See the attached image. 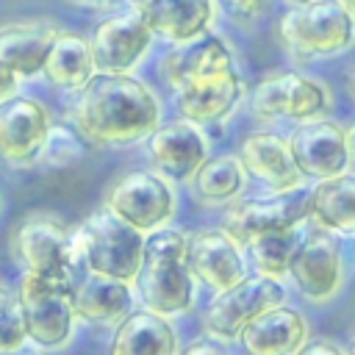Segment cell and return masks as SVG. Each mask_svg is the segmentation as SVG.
I'll use <instances>...</instances> for the list:
<instances>
[{
    "mask_svg": "<svg viewBox=\"0 0 355 355\" xmlns=\"http://www.w3.org/2000/svg\"><path fill=\"white\" fill-rule=\"evenodd\" d=\"M288 3H311V0H288Z\"/></svg>",
    "mask_w": 355,
    "mask_h": 355,
    "instance_id": "40",
    "label": "cell"
},
{
    "mask_svg": "<svg viewBox=\"0 0 355 355\" xmlns=\"http://www.w3.org/2000/svg\"><path fill=\"white\" fill-rule=\"evenodd\" d=\"M239 158L250 178H255L266 191H291L302 189L305 178L300 175L288 139L275 130H252L239 144Z\"/></svg>",
    "mask_w": 355,
    "mask_h": 355,
    "instance_id": "20",
    "label": "cell"
},
{
    "mask_svg": "<svg viewBox=\"0 0 355 355\" xmlns=\"http://www.w3.org/2000/svg\"><path fill=\"white\" fill-rule=\"evenodd\" d=\"M53 119L42 100L14 94L0 103V158L17 169L36 166L50 136Z\"/></svg>",
    "mask_w": 355,
    "mask_h": 355,
    "instance_id": "14",
    "label": "cell"
},
{
    "mask_svg": "<svg viewBox=\"0 0 355 355\" xmlns=\"http://www.w3.org/2000/svg\"><path fill=\"white\" fill-rule=\"evenodd\" d=\"M97 72L92 44L86 36L75 31H58V36L50 44V53L42 67V78L58 89V92H78L89 83V78Z\"/></svg>",
    "mask_w": 355,
    "mask_h": 355,
    "instance_id": "25",
    "label": "cell"
},
{
    "mask_svg": "<svg viewBox=\"0 0 355 355\" xmlns=\"http://www.w3.org/2000/svg\"><path fill=\"white\" fill-rule=\"evenodd\" d=\"M302 241V227L263 233L244 244L247 263L255 269V275H266L275 280H283L288 275V266L294 261V252Z\"/></svg>",
    "mask_w": 355,
    "mask_h": 355,
    "instance_id": "27",
    "label": "cell"
},
{
    "mask_svg": "<svg viewBox=\"0 0 355 355\" xmlns=\"http://www.w3.org/2000/svg\"><path fill=\"white\" fill-rule=\"evenodd\" d=\"M69 3L86 6V8H111V6H116V3H122V0H69Z\"/></svg>",
    "mask_w": 355,
    "mask_h": 355,
    "instance_id": "34",
    "label": "cell"
},
{
    "mask_svg": "<svg viewBox=\"0 0 355 355\" xmlns=\"http://www.w3.org/2000/svg\"><path fill=\"white\" fill-rule=\"evenodd\" d=\"M347 349H349V355H355V333H352V341H349V347H347Z\"/></svg>",
    "mask_w": 355,
    "mask_h": 355,
    "instance_id": "39",
    "label": "cell"
},
{
    "mask_svg": "<svg viewBox=\"0 0 355 355\" xmlns=\"http://www.w3.org/2000/svg\"><path fill=\"white\" fill-rule=\"evenodd\" d=\"M105 208L147 236L175 216V191L153 169H128L105 191Z\"/></svg>",
    "mask_w": 355,
    "mask_h": 355,
    "instance_id": "10",
    "label": "cell"
},
{
    "mask_svg": "<svg viewBox=\"0 0 355 355\" xmlns=\"http://www.w3.org/2000/svg\"><path fill=\"white\" fill-rule=\"evenodd\" d=\"M153 42L155 33L133 6L114 8L111 14H105L94 25L89 39L97 72L108 75H130L144 61Z\"/></svg>",
    "mask_w": 355,
    "mask_h": 355,
    "instance_id": "12",
    "label": "cell"
},
{
    "mask_svg": "<svg viewBox=\"0 0 355 355\" xmlns=\"http://www.w3.org/2000/svg\"><path fill=\"white\" fill-rule=\"evenodd\" d=\"M72 244L78 263L86 272L133 283L141 266L144 233L133 230L103 205L72 230Z\"/></svg>",
    "mask_w": 355,
    "mask_h": 355,
    "instance_id": "5",
    "label": "cell"
},
{
    "mask_svg": "<svg viewBox=\"0 0 355 355\" xmlns=\"http://www.w3.org/2000/svg\"><path fill=\"white\" fill-rule=\"evenodd\" d=\"M247 178L250 175L239 155H208L189 183L200 202L225 205V202H236L241 197Z\"/></svg>",
    "mask_w": 355,
    "mask_h": 355,
    "instance_id": "26",
    "label": "cell"
},
{
    "mask_svg": "<svg viewBox=\"0 0 355 355\" xmlns=\"http://www.w3.org/2000/svg\"><path fill=\"white\" fill-rule=\"evenodd\" d=\"M347 150H349V169L355 172V122L347 128Z\"/></svg>",
    "mask_w": 355,
    "mask_h": 355,
    "instance_id": "35",
    "label": "cell"
},
{
    "mask_svg": "<svg viewBox=\"0 0 355 355\" xmlns=\"http://www.w3.org/2000/svg\"><path fill=\"white\" fill-rule=\"evenodd\" d=\"M83 150H86V139L78 130L64 128V125H53L39 164L42 166H69V164L83 158Z\"/></svg>",
    "mask_w": 355,
    "mask_h": 355,
    "instance_id": "28",
    "label": "cell"
},
{
    "mask_svg": "<svg viewBox=\"0 0 355 355\" xmlns=\"http://www.w3.org/2000/svg\"><path fill=\"white\" fill-rule=\"evenodd\" d=\"M58 31L61 25L55 19H14L0 25V64L19 80L42 75Z\"/></svg>",
    "mask_w": 355,
    "mask_h": 355,
    "instance_id": "21",
    "label": "cell"
},
{
    "mask_svg": "<svg viewBox=\"0 0 355 355\" xmlns=\"http://www.w3.org/2000/svg\"><path fill=\"white\" fill-rule=\"evenodd\" d=\"M186 247L189 233L169 225L144 236L141 266L133 277V294L141 308L166 319L191 311L197 280L186 263Z\"/></svg>",
    "mask_w": 355,
    "mask_h": 355,
    "instance_id": "3",
    "label": "cell"
},
{
    "mask_svg": "<svg viewBox=\"0 0 355 355\" xmlns=\"http://www.w3.org/2000/svg\"><path fill=\"white\" fill-rule=\"evenodd\" d=\"M136 294L130 283L114 280L105 275H86L72 286V311L75 319L92 327L119 324L133 311Z\"/></svg>",
    "mask_w": 355,
    "mask_h": 355,
    "instance_id": "22",
    "label": "cell"
},
{
    "mask_svg": "<svg viewBox=\"0 0 355 355\" xmlns=\"http://www.w3.org/2000/svg\"><path fill=\"white\" fill-rule=\"evenodd\" d=\"M128 6L166 44H186L211 33L219 17V0H128Z\"/></svg>",
    "mask_w": 355,
    "mask_h": 355,
    "instance_id": "18",
    "label": "cell"
},
{
    "mask_svg": "<svg viewBox=\"0 0 355 355\" xmlns=\"http://www.w3.org/2000/svg\"><path fill=\"white\" fill-rule=\"evenodd\" d=\"M280 302H286V288L280 280L266 275H247L236 286L211 297L202 311V333L222 344L236 341L244 324Z\"/></svg>",
    "mask_w": 355,
    "mask_h": 355,
    "instance_id": "9",
    "label": "cell"
},
{
    "mask_svg": "<svg viewBox=\"0 0 355 355\" xmlns=\"http://www.w3.org/2000/svg\"><path fill=\"white\" fill-rule=\"evenodd\" d=\"M308 222V189H291V191H266L247 200H236L225 214V230L244 247L247 241L302 227Z\"/></svg>",
    "mask_w": 355,
    "mask_h": 355,
    "instance_id": "13",
    "label": "cell"
},
{
    "mask_svg": "<svg viewBox=\"0 0 355 355\" xmlns=\"http://www.w3.org/2000/svg\"><path fill=\"white\" fill-rule=\"evenodd\" d=\"M161 80L183 119L205 128L230 119L247 97L233 44L219 33L175 44L161 58Z\"/></svg>",
    "mask_w": 355,
    "mask_h": 355,
    "instance_id": "1",
    "label": "cell"
},
{
    "mask_svg": "<svg viewBox=\"0 0 355 355\" xmlns=\"http://www.w3.org/2000/svg\"><path fill=\"white\" fill-rule=\"evenodd\" d=\"M69 119L75 130L94 144H133L161 125V100L141 78L94 72L75 92Z\"/></svg>",
    "mask_w": 355,
    "mask_h": 355,
    "instance_id": "2",
    "label": "cell"
},
{
    "mask_svg": "<svg viewBox=\"0 0 355 355\" xmlns=\"http://www.w3.org/2000/svg\"><path fill=\"white\" fill-rule=\"evenodd\" d=\"M275 31L280 47L297 64L338 58L355 47V17L338 0L288 3Z\"/></svg>",
    "mask_w": 355,
    "mask_h": 355,
    "instance_id": "4",
    "label": "cell"
},
{
    "mask_svg": "<svg viewBox=\"0 0 355 355\" xmlns=\"http://www.w3.org/2000/svg\"><path fill=\"white\" fill-rule=\"evenodd\" d=\"M288 280L297 294L313 305H324L338 297L347 280V258L341 250V239L319 227L305 230L288 266Z\"/></svg>",
    "mask_w": 355,
    "mask_h": 355,
    "instance_id": "11",
    "label": "cell"
},
{
    "mask_svg": "<svg viewBox=\"0 0 355 355\" xmlns=\"http://www.w3.org/2000/svg\"><path fill=\"white\" fill-rule=\"evenodd\" d=\"M186 263L194 280L208 286L214 294L244 280L250 269L244 247L225 227H205V230L189 233Z\"/></svg>",
    "mask_w": 355,
    "mask_h": 355,
    "instance_id": "17",
    "label": "cell"
},
{
    "mask_svg": "<svg viewBox=\"0 0 355 355\" xmlns=\"http://www.w3.org/2000/svg\"><path fill=\"white\" fill-rule=\"evenodd\" d=\"M338 3H341V6H344V8H347L352 17H355V0H338Z\"/></svg>",
    "mask_w": 355,
    "mask_h": 355,
    "instance_id": "38",
    "label": "cell"
},
{
    "mask_svg": "<svg viewBox=\"0 0 355 355\" xmlns=\"http://www.w3.org/2000/svg\"><path fill=\"white\" fill-rule=\"evenodd\" d=\"M0 205H3V197H0Z\"/></svg>",
    "mask_w": 355,
    "mask_h": 355,
    "instance_id": "41",
    "label": "cell"
},
{
    "mask_svg": "<svg viewBox=\"0 0 355 355\" xmlns=\"http://www.w3.org/2000/svg\"><path fill=\"white\" fill-rule=\"evenodd\" d=\"M17 302L25 322V336L36 349H58L72 338L75 330V311H72V288L36 277L22 275L17 283Z\"/></svg>",
    "mask_w": 355,
    "mask_h": 355,
    "instance_id": "8",
    "label": "cell"
},
{
    "mask_svg": "<svg viewBox=\"0 0 355 355\" xmlns=\"http://www.w3.org/2000/svg\"><path fill=\"white\" fill-rule=\"evenodd\" d=\"M0 355H42L36 347H11V349H0Z\"/></svg>",
    "mask_w": 355,
    "mask_h": 355,
    "instance_id": "36",
    "label": "cell"
},
{
    "mask_svg": "<svg viewBox=\"0 0 355 355\" xmlns=\"http://www.w3.org/2000/svg\"><path fill=\"white\" fill-rule=\"evenodd\" d=\"M286 139L291 158L305 180H327L349 169L347 128L327 116L300 122Z\"/></svg>",
    "mask_w": 355,
    "mask_h": 355,
    "instance_id": "15",
    "label": "cell"
},
{
    "mask_svg": "<svg viewBox=\"0 0 355 355\" xmlns=\"http://www.w3.org/2000/svg\"><path fill=\"white\" fill-rule=\"evenodd\" d=\"M219 6L241 25H250L255 19H261L266 14V8L272 6V0H219Z\"/></svg>",
    "mask_w": 355,
    "mask_h": 355,
    "instance_id": "30",
    "label": "cell"
},
{
    "mask_svg": "<svg viewBox=\"0 0 355 355\" xmlns=\"http://www.w3.org/2000/svg\"><path fill=\"white\" fill-rule=\"evenodd\" d=\"M147 158L153 164V172L172 183H189L200 164L208 158V139L200 125L189 119H172L161 122L147 139Z\"/></svg>",
    "mask_w": 355,
    "mask_h": 355,
    "instance_id": "16",
    "label": "cell"
},
{
    "mask_svg": "<svg viewBox=\"0 0 355 355\" xmlns=\"http://www.w3.org/2000/svg\"><path fill=\"white\" fill-rule=\"evenodd\" d=\"M19 83H22V80L0 64V103H6L8 97H14V94L19 92Z\"/></svg>",
    "mask_w": 355,
    "mask_h": 355,
    "instance_id": "33",
    "label": "cell"
},
{
    "mask_svg": "<svg viewBox=\"0 0 355 355\" xmlns=\"http://www.w3.org/2000/svg\"><path fill=\"white\" fill-rule=\"evenodd\" d=\"M297 355H349V349H344L336 338L322 336V338H308Z\"/></svg>",
    "mask_w": 355,
    "mask_h": 355,
    "instance_id": "31",
    "label": "cell"
},
{
    "mask_svg": "<svg viewBox=\"0 0 355 355\" xmlns=\"http://www.w3.org/2000/svg\"><path fill=\"white\" fill-rule=\"evenodd\" d=\"M308 338L311 324L305 313L288 302H280L244 324L236 341L241 344L244 355H297Z\"/></svg>",
    "mask_w": 355,
    "mask_h": 355,
    "instance_id": "19",
    "label": "cell"
},
{
    "mask_svg": "<svg viewBox=\"0 0 355 355\" xmlns=\"http://www.w3.org/2000/svg\"><path fill=\"white\" fill-rule=\"evenodd\" d=\"M333 89L327 80L300 72V69H280L269 72L250 89V111L263 122H311L324 119L333 111Z\"/></svg>",
    "mask_w": 355,
    "mask_h": 355,
    "instance_id": "7",
    "label": "cell"
},
{
    "mask_svg": "<svg viewBox=\"0 0 355 355\" xmlns=\"http://www.w3.org/2000/svg\"><path fill=\"white\" fill-rule=\"evenodd\" d=\"M11 250L17 263L36 277L61 283V286H75L80 280L78 269V255L72 244V230L53 214H31L19 219L11 236Z\"/></svg>",
    "mask_w": 355,
    "mask_h": 355,
    "instance_id": "6",
    "label": "cell"
},
{
    "mask_svg": "<svg viewBox=\"0 0 355 355\" xmlns=\"http://www.w3.org/2000/svg\"><path fill=\"white\" fill-rule=\"evenodd\" d=\"M347 83H349V94L355 97V64H352V69H349V75H347Z\"/></svg>",
    "mask_w": 355,
    "mask_h": 355,
    "instance_id": "37",
    "label": "cell"
},
{
    "mask_svg": "<svg viewBox=\"0 0 355 355\" xmlns=\"http://www.w3.org/2000/svg\"><path fill=\"white\" fill-rule=\"evenodd\" d=\"M178 355H233L222 341H214V338H208V336H202V338H194V341H189Z\"/></svg>",
    "mask_w": 355,
    "mask_h": 355,
    "instance_id": "32",
    "label": "cell"
},
{
    "mask_svg": "<svg viewBox=\"0 0 355 355\" xmlns=\"http://www.w3.org/2000/svg\"><path fill=\"white\" fill-rule=\"evenodd\" d=\"M178 333L166 316L130 311L111 336V355H178Z\"/></svg>",
    "mask_w": 355,
    "mask_h": 355,
    "instance_id": "24",
    "label": "cell"
},
{
    "mask_svg": "<svg viewBox=\"0 0 355 355\" xmlns=\"http://www.w3.org/2000/svg\"><path fill=\"white\" fill-rule=\"evenodd\" d=\"M308 222L336 239H355V172L316 180L308 189Z\"/></svg>",
    "mask_w": 355,
    "mask_h": 355,
    "instance_id": "23",
    "label": "cell"
},
{
    "mask_svg": "<svg viewBox=\"0 0 355 355\" xmlns=\"http://www.w3.org/2000/svg\"><path fill=\"white\" fill-rule=\"evenodd\" d=\"M25 341L28 336H25V322H22L17 294L0 283V349L22 347Z\"/></svg>",
    "mask_w": 355,
    "mask_h": 355,
    "instance_id": "29",
    "label": "cell"
}]
</instances>
